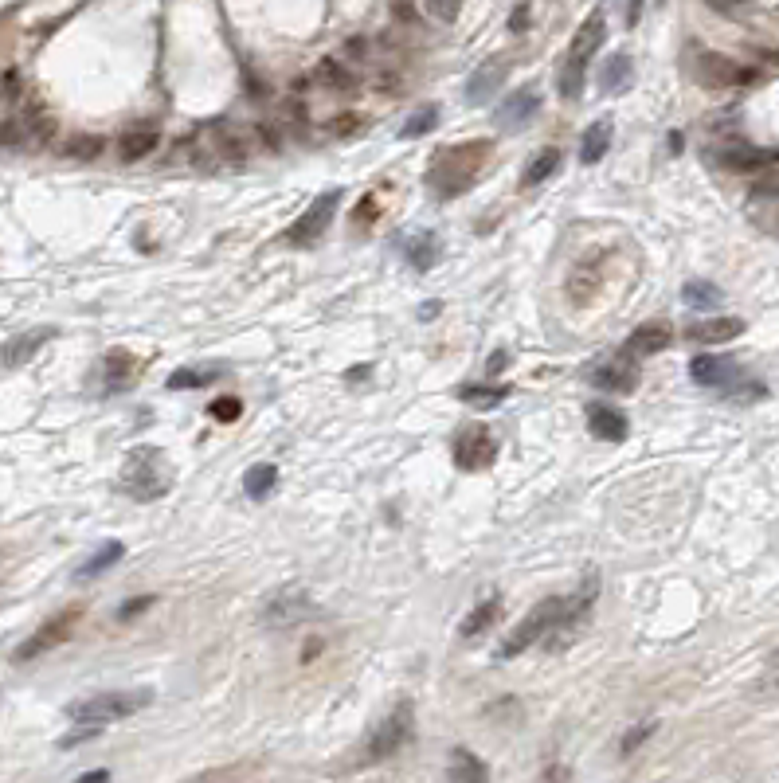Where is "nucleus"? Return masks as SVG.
Segmentation results:
<instances>
[{
	"label": "nucleus",
	"instance_id": "nucleus-1",
	"mask_svg": "<svg viewBox=\"0 0 779 783\" xmlns=\"http://www.w3.org/2000/svg\"><path fill=\"white\" fill-rule=\"evenodd\" d=\"M486 157H490V141H462V145H451V149H439L423 181H427V188L439 200L462 196L466 188L478 181Z\"/></svg>",
	"mask_w": 779,
	"mask_h": 783
},
{
	"label": "nucleus",
	"instance_id": "nucleus-2",
	"mask_svg": "<svg viewBox=\"0 0 779 783\" xmlns=\"http://www.w3.org/2000/svg\"><path fill=\"white\" fill-rule=\"evenodd\" d=\"M118 490L126 498H134V502H157V498H165L173 490V466L165 462V455L157 447H141L122 466Z\"/></svg>",
	"mask_w": 779,
	"mask_h": 783
},
{
	"label": "nucleus",
	"instance_id": "nucleus-3",
	"mask_svg": "<svg viewBox=\"0 0 779 783\" xmlns=\"http://www.w3.org/2000/svg\"><path fill=\"white\" fill-rule=\"evenodd\" d=\"M603 36H607V20H603V12H592V16L580 24L576 40L568 47V59H564V67H560V79H556L564 102H576V98L584 94V71H588V59H592L599 51V44H603Z\"/></svg>",
	"mask_w": 779,
	"mask_h": 783
},
{
	"label": "nucleus",
	"instance_id": "nucleus-4",
	"mask_svg": "<svg viewBox=\"0 0 779 783\" xmlns=\"http://www.w3.org/2000/svg\"><path fill=\"white\" fill-rule=\"evenodd\" d=\"M153 701L149 690H114V693H94L87 701H75L67 709V717L75 725H87V729H102V725H114V721H126L141 713L145 705Z\"/></svg>",
	"mask_w": 779,
	"mask_h": 783
},
{
	"label": "nucleus",
	"instance_id": "nucleus-5",
	"mask_svg": "<svg viewBox=\"0 0 779 783\" xmlns=\"http://www.w3.org/2000/svg\"><path fill=\"white\" fill-rule=\"evenodd\" d=\"M412 729H415V705L412 701H400L376 729H372V737H368L365 744V764H384V760H392L404 744H408V737H412Z\"/></svg>",
	"mask_w": 779,
	"mask_h": 783
},
{
	"label": "nucleus",
	"instance_id": "nucleus-6",
	"mask_svg": "<svg viewBox=\"0 0 779 783\" xmlns=\"http://www.w3.org/2000/svg\"><path fill=\"white\" fill-rule=\"evenodd\" d=\"M560 607H564V599L560 596H545L509 635H505V643L498 646V658H517V654H525L529 646H537L545 635H549L552 627H556V619H560Z\"/></svg>",
	"mask_w": 779,
	"mask_h": 783
},
{
	"label": "nucleus",
	"instance_id": "nucleus-7",
	"mask_svg": "<svg viewBox=\"0 0 779 783\" xmlns=\"http://www.w3.org/2000/svg\"><path fill=\"white\" fill-rule=\"evenodd\" d=\"M693 79L709 91H729V87H748L760 79V71L752 67H740L729 55H717V51H697L693 55Z\"/></svg>",
	"mask_w": 779,
	"mask_h": 783
},
{
	"label": "nucleus",
	"instance_id": "nucleus-8",
	"mask_svg": "<svg viewBox=\"0 0 779 783\" xmlns=\"http://www.w3.org/2000/svg\"><path fill=\"white\" fill-rule=\"evenodd\" d=\"M337 208H341V188H325L314 196V204L298 216V224L286 231V239L294 243V247H314L321 235L329 231L333 224V216H337Z\"/></svg>",
	"mask_w": 779,
	"mask_h": 783
},
{
	"label": "nucleus",
	"instance_id": "nucleus-9",
	"mask_svg": "<svg viewBox=\"0 0 779 783\" xmlns=\"http://www.w3.org/2000/svg\"><path fill=\"white\" fill-rule=\"evenodd\" d=\"M79 619H83V607H67V611H59V615H51L36 635H28L24 643L16 646V654H12V658H16V662H32V658H40V654H47V650L63 646L71 635H75Z\"/></svg>",
	"mask_w": 779,
	"mask_h": 783
},
{
	"label": "nucleus",
	"instance_id": "nucleus-10",
	"mask_svg": "<svg viewBox=\"0 0 779 783\" xmlns=\"http://www.w3.org/2000/svg\"><path fill=\"white\" fill-rule=\"evenodd\" d=\"M494 459H498V439H494L490 427L470 423V427H462L455 435V462H459V470L474 474V470H486Z\"/></svg>",
	"mask_w": 779,
	"mask_h": 783
},
{
	"label": "nucleus",
	"instance_id": "nucleus-11",
	"mask_svg": "<svg viewBox=\"0 0 779 783\" xmlns=\"http://www.w3.org/2000/svg\"><path fill=\"white\" fill-rule=\"evenodd\" d=\"M592 384L603 388V392H619V396H627V392H635L639 388V365H635V353H615L611 361H603L592 369Z\"/></svg>",
	"mask_w": 779,
	"mask_h": 783
},
{
	"label": "nucleus",
	"instance_id": "nucleus-12",
	"mask_svg": "<svg viewBox=\"0 0 779 783\" xmlns=\"http://www.w3.org/2000/svg\"><path fill=\"white\" fill-rule=\"evenodd\" d=\"M596 596H599V576H588V584H580V588H576V596L564 599V607H560V619H556V627H552V631H560V635H564V639H560V650H564V646H568V639L576 635V627L584 623V615L596 607ZM552 631H549V635H552ZM549 635H545V639H549Z\"/></svg>",
	"mask_w": 779,
	"mask_h": 783
},
{
	"label": "nucleus",
	"instance_id": "nucleus-13",
	"mask_svg": "<svg viewBox=\"0 0 779 783\" xmlns=\"http://www.w3.org/2000/svg\"><path fill=\"white\" fill-rule=\"evenodd\" d=\"M314 615H318V607L310 603L306 592H278V596L263 607V623H271V627H294V623L314 619Z\"/></svg>",
	"mask_w": 779,
	"mask_h": 783
},
{
	"label": "nucleus",
	"instance_id": "nucleus-14",
	"mask_svg": "<svg viewBox=\"0 0 779 783\" xmlns=\"http://www.w3.org/2000/svg\"><path fill=\"white\" fill-rule=\"evenodd\" d=\"M717 161H721V169H729V173H756V169H768L772 161H779V149H760V145H725L721 153H717Z\"/></svg>",
	"mask_w": 779,
	"mask_h": 783
},
{
	"label": "nucleus",
	"instance_id": "nucleus-15",
	"mask_svg": "<svg viewBox=\"0 0 779 783\" xmlns=\"http://www.w3.org/2000/svg\"><path fill=\"white\" fill-rule=\"evenodd\" d=\"M689 376L701 384V388H729L733 380H740V369L729 357H713V353H701L689 361Z\"/></svg>",
	"mask_w": 779,
	"mask_h": 783
},
{
	"label": "nucleus",
	"instance_id": "nucleus-16",
	"mask_svg": "<svg viewBox=\"0 0 779 783\" xmlns=\"http://www.w3.org/2000/svg\"><path fill=\"white\" fill-rule=\"evenodd\" d=\"M674 345V325L670 322H646L639 325L631 337H627V353H635V357H654V353H666Z\"/></svg>",
	"mask_w": 779,
	"mask_h": 783
},
{
	"label": "nucleus",
	"instance_id": "nucleus-17",
	"mask_svg": "<svg viewBox=\"0 0 779 783\" xmlns=\"http://www.w3.org/2000/svg\"><path fill=\"white\" fill-rule=\"evenodd\" d=\"M505 75H509V59H505V55L486 59V63L470 75V83H466V98H470V102H486L490 94H498V87L505 83Z\"/></svg>",
	"mask_w": 779,
	"mask_h": 783
},
{
	"label": "nucleus",
	"instance_id": "nucleus-18",
	"mask_svg": "<svg viewBox=\"0 0 779 783\" xmlns=\"http://www.w3.org/2000/svg\"><path fill=\"white\" fill-rule=\"evenodd\" d=\"M541 110V91L537 87H525V91H517V94H509L502 106H498V126H521V122H529L533 114Z\"/></svg>",
	"mask_w": 779,
	"mask_h": 783
},
{
	"label": "nucleus",
	"instance_id": "nucleus-19",
	"mask_svg": "<svg viewBox=\"0 0 779 783\" xmlns=\"http://www.w3.org/2000/svg\"><path fill=\"white\" fill-rule=\"evenodd\" d=\"M588 431H592L596 439H603V443H623V439L631 435V423H627V415L623 412L596 404V408H588Z\"/></svg>",
	"mask_w": 779,
	"mask_h": 783
},
{
	"label": "nucleus",
	"instance_id": "nucleus-20",
	"mask_svg": "<svg viewBox=\"0 0 779 783\" xmlns=\"http://www.w3.org/2000/svg\"><path fill=\"white\" fill-rule=\"evenodd\" d=\"M744 333V322L740 318H705V322L689 325L686 337L693 345H725V341H733Z\"/></svg>",
	"mask_w": 779,
	"mask_h": 783
},
{
	"label": "nucleus",
	"instance_id": "nucleus-21",
	"mask_svg": "<svg viewBox=\"0 0 779 783\" xmlns=\"http://www.w3.org/2000/svg\"><path fill=\"white\" fill-rule=\"evenodd\" d=\"M141 372V357L126 353V349H114L106 361H102V376H106V392H122L134 384V376Z\"/></svg>",
	"mask_w": 779,
	"mask_h": 783
},
{
	"label": "nucleus",
	"instance_id": "nucleus-22",
	"mask_svg": "<svg viewBox=\"0 0 779 783\" xmlns=\"http://www.w3.org/2000/svg\"><path fill=\"white\" fill-rule=\"evenodd\" d=\"M157 126H134V130H126L122 138H118V157L122 161H145L153 149H157Z\"/></svg>",
	"mask_w": 779,
	"mask_h": 783
},
{
	"label": "nucleus",
	"instance_id": "nucleus-23",
	"mask_svg": "<svg viewBox=\"0 0 779 783\" xmlns=\"http://www.w3.org/2000/svg\"><path fill=\"white\" fill-rule=\"evenodd\" d=\"M51 341V329H32V333H20V337H12L8 345H4V365L8 369H16V365H28L36 353H40V345Z\"/></svg>",
	"mask_w": 779,
	"mask_h": 783
},
{
	"label": "nucleus",
	"instance_id": "nucleus-24",
	"mask_svg": "<svg viewBox=\"0 0 779 783\" xmlns=\"http://www.w3.org/2000/svg\"><path fill=\"white\" fill-rule=\"evenodd\" d=\"M498 615H502V599L498 596H490V599H482L466 619L459 623V635L462 639H478L482 631H490L494 623H498Z\"/></svg>",
	"mask_w": 779,
	"mask_h": 783
},
{
	"label": "nucleus",
	"instance_id": "nucleus-25",
	"mask_svg": "<svg viewBox=\"0 0 779 783\" xmlns=\"http://www.w3.org/2000/svg\"><path fill=\"white\" fill-rule=\"evenodd\" d=\"M631 75H635V67H631V55H611L607 63H603V75H599V91L603 94H623L631 87Z\"/></svg>",
	"mask_w": 779,
	"mask_h": 783
},
{
	"label": "nucleus",
	"instance_id": "nucleus-26",
	"mask_svg": "<svg viewBox=\"0 0 779 783\" xmlns=\"http://www.w3.org/2000/svg\"><path fill=\"white\" fill-rule=\"evenodd\" d=\"M611 149V118H599L584 130V141H580V161L584 165H599L603 153Z\"/></svg>",
	"mask_w": 779,
	"mask_h": 783
},
{
	"label": "nucleus",
	"instance_id": "nucleus-27",
	"mask_svg": "<svg viewBox=\"0 0 779 783\" xmlns=\"http://www.w3.org/2000/svg\"><path fill=\"white\" fill-rule=\"evenodd\" d=\"M556 169H560V149H556V145H545V149H537V153H533V161L525 165V173H521V185H525V188L545 185Z\"/></svg>",
	"mask_w": 779,
	"mask_h": 783
},
{
	"label": "nucleus",
	"instance_id": "nucleus-28",
	"mask_svg": "<svg viewBox=\"0 0 779 783\" xmlns=\"http://www.w3.org/2000/svg\"><path fill=\"white\" fill-rule=\"evenodd\" d=\"M459 400L478 408V412H490V408L509 400V388L505 384H466V388H459Z\"/></svg>",
	"mask_w": 779,
	"mask_h": 783
},
{
	"label": "nucleus",
	"instance_id": "nucleus-29",
	"mask_svg": "<svg viewBox=\"0 0 779 783\" xmlns=\"http://www.w3.org/2000/svg\"><path fill=\"white\" fill-rule=\"evenodd\" d=\"M278 486V470L271 462H259V466H251L247 474H243V494L251 498V502H263V498H271V490Z\"/></svg>",
	"mask_w": 779,
	"mask_h": 783
},
{
	"label": "nucleus",
	"instance_id": "nucleus-30",
	"mask_svg": "<svg viewBox=\"0 0 779 783\" xmlns=\"http://www.w3.org/2000/svg\"><path fill=\"white\" fill-rule=\"evenodd\" d=\"M447 776L459 783H478V780H486V764H482L470 748H459L455 760H451V768H447Z\"/></svg>",
	"mask_w": 779,
	"mask_h": 783
},
{
	"label": "nucleus",
	"instance_id": "nucleus-31",
	"mask_svg": "<svg viewBox=\"0 0 779 783\" xmlns=\"http://www.w3.org/2000/svg\"><path fill=\"white\" fill-rule=\"evenodd\" d=\"M404 251H408V263H412L415 271H427L439 259V239L435 235H415V239L404 243Z\"/></svg>",
	"mask_w": 779,
	"mask_h": 783
},
{
	"label": "nucleus",
	"instance_id": "nucleus-32",
	"mask_svg": "<svg viewBox=\"0 0 779 783\" xmlns=\"http://www.w3.org/2000/svg\"><path fill=\"white\" fill-rule=\"evenodd\" d=\"M122 553H126V549H122L118 541H110V545H102V549H98V553H94L91 560H87V564L79 568V580H94V576H102L106 568H114V564L122 560Z\"/></svg>",
	"mask_w": 779,
	"mask_h": 783
},
{
	"label": "nucleus",
	"instance_id": "nucleus-33",
	"mask_svg": "<svg viewBox=\"0 0 779 783\" xmlns=\"http://www.w3.org/2000/svg\"><path fill=\"white\" fill-rule=\"evenodd\" d=\"M682 298H686V306H693V310H713V306H721V290H717L713 282H686Z\"/></svg>",
	"mask_w": 779,
	"mask_h": 783
},
{
	"label": "nucleus",
	"instance_id": "nucleus-34",
	"mask_svg": "<svg viewBox=\"0 0 779 783\" xmlns=\"http://www.w3.org/2000/svg\"><path fill=\"white\" fill-rule=\"evenodd\" d=\"M63 153H67L71 161H94V157L102 153V138H94V134H75V138L63 145Z\"/></svg>",
	"mask_w": 779,
	"mask_h": 783
},
{
	"label": "nucleus",
	"instance_id": "nucleus-35",
	"mask_svg": "<svg viewBox=\"0 0 779 783\" xmlns=\"http://www.w3.org/2000/svg\"><path fill=\"white\" fill-rule=\"evenodd\" d=\"M435 122H439V110H435V106H423V110H415L412 118L404 122L400 138H419V134H427V130H431Z\"/></svg>",
	"mask_w": 779,
	"mask_h": 783
},
{
	"label": "nucleus",
	"instance_id": "nucleus-36",
	"mask_svg": "<svg viewBox=\"0 0 779 783\" xmlns=\"http://www.w3.org/2000/svg\"><path fill=\"white\" fill-rule=\"evenodd\" d=\"M462 4H466V0H423V12H427L431 20H439V24H455Z\"/></svg>",
	"mask_w": 779,
	"mask_h": 783
},
{
	"label": "nucleus",
	"instance_id": "nucleus-37",
	"mask_svg": "<svg viewBox=\"0 0 779 783\" xmlns=\"http://www.w3.org/2000/svg\"><path fill=\"white\" fill-rule=\"evenodd\" d=\"M208 412H212V419H216V423H235V419H239V412H243V404H239L235 396H220V400H216Z\"/></svg>",
	"mask_w": 779,
	"mask_h": 783
},
{
	"label": "nucleus",
	"instance_id": "nucleus-38",
	"mask_svg": "<svg viewBox=\"0 0 779 783\" xmlns=\"http://www.w3.org/2000/svg\"><path fill=\"white\" fill-rule=\"evenodd\" d=\"M208 376L204 372H192V369H181V372H173L165 384H169V392H181V388H200Z\"/></svg>",
	"mask_w": 779,
	"mask_h": 783
},
{
	"label": "nucleus",
	"instance_id": "nucleus-39",
	"mask_svg": "<svg viewBox=\"0 0 779 783\" xmlns=\"http://www.w3.org/2000/svg\"><path fill=\"white\" fill-rule=\"evenodd\" d=\"M752 192H756V196H779V161H772V165H768V173H764V177L752 185Z\"/></svg>",
	"mask_w": 779,
	"mask_h": 783
},
{
	"label": "nucleus",
	"instance_id": "nucleus-40",
	"mask_svg": "<svg viewBox=\"0 0 779 783\" xmlns=\"http://www.w3.org/2000/svg\"><path fill=\"white\" fill-rule=\"evenodd\" d=\"M650 733H654V725H650V721L635 725V729H631V733L623 737V756H631V752H635V748H639V744H642L646 737H650Z\"/></svg>",
	"mask_w": 779,
	"mask_h": 783
},
{
	"label": "nucleus",
	"instance_id": "nucleus-41",
	"mask_svg": "<svg viewBox=\"0 0 779 783\" xmlns=\"http://www.w3.org/2000/svg\"><path fill=\"white\" fill-rule=\"evenodd\" d=\"M318 79H321V83H337V87H349V83H353V79H349V75H345L337 63H321Z\"/></svg>",
	"mask_w": 779,
	"mask_h": 783
},
{
	"label": "nucleus",
	"instance_id": "nucleus-42",
	"mask_svg": "<svg viewBox=\"0 0 779 783\" xmlns=\"http://www.w3.org/2000/svg\"><path fill=\"white\" fill-rule=\"evenodd\" d=\"M149 603H153L149 596H134L130 603H126V607H122V611H118V619H134V615H138V611H145Z\"/></svg>",
	"mask_w": 779,
	"mask_h": 783
},
{
	"label": "nucleus",
	"instance_id": "nucleus-43",
	"mask_svg": "<svg viewBox=\"0 0 779 783\" xmlns=\"http://www.w3.org/2000/svg\"><path fill=\"white\" fill-rule=\"evenodd\" d=\"M525 24H529V8H517V12H513V20H509V28H513V32H521Z\"/></svg>",
	"mask_w": 779,
	"mask_h": 783
},
{
	"label": "nucleus",
	"instance_id": "nucleus-44",
	"mask_svg": "<svg viewBox=\"0 0 779 783\" xmlns=\"http://www.w3.org/2000/svg\"><path fill=\"white\" fill-rule=\"evenodd\" d=\"M639 8H642V0H631V12H627V24H639Z\"/></svg>",
	"mask_w": 779,
	"mask_h": 783
},
{
	"label": "nucleus",
	"instance_id": "nucleus-45",
	"mask_svg": "<svg viewBox=\"0 0 779 783\" xmlns=\"http://www.w3.org/2000/svg\"><path fill=\"white\" fill-rule=\"evenodd\" d=\"M709 4H713V8H721V12H729V8H736L740 0H709Z\"/></svg>",
	"mask_w": 779,
	"mask_h": 783
},
{
	"label": "nucleus",
	"instance_id": "nucleus-46",
	"mask_svg": "<svg viewBox=\"0 0 779 783\" xmlns=\"http://www.w3.org/2000/svg\"><path fill=\"white\" fill-rule=\"evenodd\" d=\"M764 59H772V63H779V51H764Z\"/></svg>",
	"mask_w": 779,
	"mask_h": 783
},
{
	"label": "nucleus",
	"instance_id": "nucleus-47",
	"mask_svg": "<svg viewBox=\"0 0 779 783\" xmlns=\"http://www.w3.org/2000/svg\"><path fill=\"white\" fill-rule=\"evenodd\" d=\"M776 693H779V682H776Z\"/></svg>",
	"mask_w": 779,
	"mask_h": 783
}]
</instances>
